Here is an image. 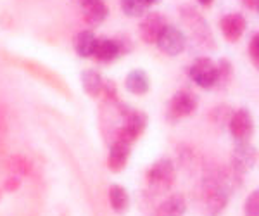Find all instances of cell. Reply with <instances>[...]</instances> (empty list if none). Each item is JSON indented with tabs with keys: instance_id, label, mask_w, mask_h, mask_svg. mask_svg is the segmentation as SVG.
Returning <instances> with one entry per match:
<instances>
[{
	"instance_id": "obj_17",
	"label": "cell",
	"mask_w": 259,
	"mask_h": 216,
	"mask_svg": "<svg viewBox=\"0 0 259 216\" xmlns=\"http://www.w3.org/2000/svg\"><path fill=\"white\" fill-rule=\"evenodd\" d=\"M81 87L85 94H89L90 97H100L104 87V76L94 68L85 69V71H81Z\"/></svg>"
},
{
	"instance_id": "obj_23",
	"label": "cell",
	"mask_w": 259,
	"mask_h": 216,
	"mask_svg": "<svg viewBox=\"0 0 259 216\" xmlns=\"http://www.w3.org/2000/svg\"><path fill=\"white\" fill-rule=\"evenodd\" d=\"M244 214L245 216H259V192L252 190L244 202Z\"/></svg>"
},
{
	"instance_id": "obj_3",
	"label": "cell",
	"mask_w": 259,
	"mask_h": 216,
	"mask_svg": "<svg viewBox=\"0 0 259 216\" xmlns=\"http://www.w3.org/2000/svg\"><path fill=\"white\" fill-rule=\"evenodd\" d=\"M230 192L227 184L218 177H211L204 182V211L209 216H220L228 204Z\"/></svg>"
},
{
	"instance_id": "obj_8",
	"label": "cell",
	"mask_w": 259,
	"mask_h": 216,
	"mask_svg": "<svg viewBox=\"0 0 259 216\" xmlns=\"http://www.w3.org/2000/svg\"><path fill=\"white\" fill-rule=\"evenodd\" d=\"M257 161V151L249 142H237V147L232 154V171L235 177H244L254 169Z\"/></svg>"
},
{
	"instance_id": "obj_20",
	"label": "cell",
	"mask_w": 259,
	"mask_h": 216,
	"mask_svg": "<svg viewBox=\"0 0 259 216\" xmlns=\"http://www.w3.org/2000/svg\"><path fill=\"white\" fill-rule=\"evenodd\" d=\"M232 114H233V109L227 104H220L216 106L214 109L209 113V121L218 128H225L228 126L230 119H232Z\"/></svg>"
},
{
	"instance_id": "obj_1",
	"label": "cell",
	"mask_w": 259,
	"mask_h": 216,
	"mask_svg": "<svg viewBox=\"0 0 259 216\" xmlns=\"http://www.w3.org/2000/svg\"><path fill=\"white\" fill-rule=\"evenodd\" d=\"M118 111L123 118V123L121 126L116 130V139L119 140H124V142L132 144L135 140H139L142 135H144L145 128L149 124V116L144 113V111H137V109H132V107L124 106L123 102L118 104Z\"/></svg>"
},
{
	"instance_id": "obj_25",
	"label": "cell",
	"mask_w": 259,
	"mask_h": 216,
	"mask_svg": "<svg viewBox=\"0 0 259 216\" xmlns=\"http://www.w3.org/2000/svg\"><path fill=\"white\" fill-rule=\"evenodd\" d=\"M249 57L252 61V66L257 68L259 66V33L254 31L249 41Z\"/></svg>"
},
{
	"instance_id": "obj_10",
	"label": "cell",
	"mask_w": 259,
	"mask_h": 216,
	"mask_svg": "<svg viewBox=\"0 0 259 216\" xmlns=\"http://www.w3.org/2000/svg\"><path fill=\"white\" fill-rule=\"evenodd\" d=\"M168 24L169 23H168V19H166L164 14H161V12H149V14L145 16L140 23V28H139L140 38L149 45L156 44L157 38H159V35L162 33V30H164Z\"/></svg>"
},
{
	"instance_id": "obj_19",
	"label": "cell",
	"mask_w": 259,
	"mask_h": 216,
	"mask_svg": "<svg viewBox=\"0 0 259 216\" xmlns=\"http://www.w3.org/2000/svg\"><path fill=\"white\" fill-rule=\"evenodd\" d=\"M109 204L112 211H116L118 214H123L128 211L130 207V196L123 185L112 184L109 187Z\"/></svg>"
},
{
	"instance_id": "obj_2",
	"label": "cell",
	"mask_w": 259,
	"mask_h": 216,
	"mask_svg": "<svg viewBox=\"0 0 259 216\" xmlns=\"http://www.w3.org/2000/svg\"><path fill=\"white\" fill-rule=\"evenodd\" d=\"M147 189L152 194H162L169 190L177 180V168L169 157H161L149 168L147 171Z\"/></svg>"
},
{
	"instance_id": "obj_6",
	"label": "cell",
	"mask_w": 259,
	"mask_h": 216,
	"mask_svg": "<svg viewBox=\"0 0 259 216\" xmlns=\"http://www.w3.org/2000/svg\"><path fill=\"white\" fill-rule=\"evenodd\" d=\"M189 76L200 89H212L216 87V80H218L216 62L209 57H199L190 64Z\"/></svg>"
},
{
	"instance_id": "obj_28",
	"label": "cell",
	"mask_w": 259,
	"mask_h": 216,
	"mask_svg": "<svg viewBox=\"0 0 259 216\" xmlns=\"http://www.w3.org/2000/svg\"><path fill=\"white\" fill-rule=\"evenodd\" d=\"M242 2H244V6L247 7L249 11L257 12V9H259V0H242Z\"/></svg>"
},
{
	"instance_id": "obj_26",
	"label": "cell",
	"mask_w": 259,
	"mask_h": 216,
	"mask_svg": "<svg viewBox=\"0 0 259 216\" xmlns=\"http://www.w3.org/2000/svg\"><path fill=\"white\" fill-rule=\"evenodd\" d=\"M114 41H116V45H118L121 56H126V54H130L133 51V41H132V38H130L128 35L114 36Z\"/></svg>"
},
{
	"instance_id": "obj_9",
	"label": "cell",
	"mask_w": 259,
	"mask_h": 216,
	"mask_svg": "<svg viewBox=\"0 0 259 216\" xmlns=\"http://www.w3.org/2000/svg\"><path fill=\"white\" fill-rule=\"evenodd\" d=\"M228 130L233 139H235V142H249V139L254 134L252 114L247 109H244V107L239 111H233L232 119L228 123Z\"/></svg>"
},
{
	"instance_id": "obj_27",
	"label": "cell",
	"mask_w": 259,
	"mask_h": 216,
	"mask_svg": "<svg viewBox=\"0 0 259 216\" xmlns=\"http://www.w3.org/2000/svg\"><path fill=\"white\" fill-rule=\"evenodd\" d=\"M19 187V180H18V177H11L9 180L6 182V189L7 190H16Z\"/></svg>"
},
{
	"instance_id": "obj_11",
	"label": "cell",
	"mask_w": 259,
	"mask_h": 216,
	"mask_svg": "<svg viewBox=\"0 0 259 216\" xmlns=\"http://www.w3.org/2000/svg\"><path fill=\"white\" fill-rule=\"evenodd\" d=\"M245 28H247V21L240 12H230V14H225L220 19V30L223 33L225 40L230 41V44L239 41L244 35Z\"/></svg>"
},
{
	"instance_id": "obj_12",
	"label": "cell",
	"mask_w": 259,
	"mask_h": 216,
	"mask_svg": "<svg viewBox=\"0 0 259 216\" xmlns=\"http://www.w3.org/2000/svg\"><path fill=\"white\" fill-rule=\"evenodd\" d=\"M78 6L81 9L83 19L90 28L100 26L109 14V9L104 0H78Z\"/></svg>"
},
{
	"instance_id": "obj_15",
	"label": "cell",
	"mask_w": 259,
	"mask_h": 216,
	"mask_svg": "<svg viewBox=\"0 0 259 216\" xmlns=\"http://www.w3.org/2000/svg\"><path fill=\"white\" fill-rule=\"evenodd\" d=\"M187 211V199L182 194H173L162 201L154 216H183Z\"/></svg>"
},
{
	"instance_id": "obj_14",
	"label": "cell",
	"mask_w": 259,
	"mask_h": 216,
	"mask_svg": "<svg viewBox=\"0 0 259 216\" xmlns=\"http://www.w3.org/2000/svg\"><path fill=\"white\" fill-rule=\"evenodd\" d=\"M92 57L97 62H100V64H109V62L119 59L121 54L114 38H97V45H95V51Z\"/></svg>"
},
{
	"instance_id": "obj_5",
	"label": "cell",
	"mask_w": 259,
	"mask_h": 216,
	"mask_svg": "<svg viewBox=\"0 0 259 216\" xmlns=\"http://www.w3.org/2000/svg\"><path fill=\"white\" fill-rule=\"evenodd\" d=\"M180 16H182L183 21L187 23V26L190 28L195 41H199V44H202V45H207V47L214 45L209 24H207V21L202 18V14H200L197 9H194V7H190V6L180 7Z\"/></svg>"
},
{
	"instance_id": "obj_29",
	"label": "cell",
	"mask_w": 259,
	"mask_h": 216,
	"mask_svg": "<svg viewBox=\"0 0 259 216\" xmlns=\"http://www.w3.org/2000/svg\"><path fill=\"white\" fill-rule=\"evenodd\" d=\"M197 2H199L202 7H211L212 4H214V0H197Z\"/></svg>"
},
{
	"instance_id": "obj_4",
	"label": "cell",
	"mask_w": 259,
	"mask_h": 216,
	"mask_svg": "<svg viewBox=\"0 0 259 216\" xmlns=\"http://www.w3.org/2000/svg\"><path fill=\"white\" fill-rule=\"evenodd\" d=\"M197 95L190 90H178L168 102V109H166V118L171 123H178L180 119L189 118L197 109Z\"/></svg>"
},
{
	"instance_id": "obj_24",
	"label": "cell",
	"mask_w": 259,
	"mask_h": 216,
	"mask_svg": "<svg viewBox=\"0 0 259 216\" xmlns=\"http://www.w3.org/2000/svg\"><path fill=\"white\" fill-rule=\"evenodd\" d=\"M11 169H12V173H18V175H28V173H30V161H28L26 157H21V156L12 157Z\"/></svg>"
},
{
	"instance_id": "obj_21",
	"label": "cell",
	"mask_w": 259,
	"mask_h": 216,
	"mask_svg": "<svg viewBox=\"0 0 259 216\" xmlns=\"http://www.w3.org/2000/svg\"><path fill=\"white\" fill-rule=\"evenodd\" d=\"M119 4L123 12L130 18H142L150 7L147 0H119Z\"/></svg>"
},
{
	"instance_id": "obj_16",
	"label": "cell",
	"mask_w": 259,
	"mask_h": 216,
	"mask_svg": "<svg viewBox=\"0 0 259 216\" xmlns=\"http://www.w3.org/2000/svg\"><path fill=\"white\" fill-rule=\"evenodd\" d=\"M126 90L133 95H145L150 89V80L149 74L144 69H133L126 74Z\"/></svg>"
},
{
	"instance_id": "obj_30",
	"label": "cell",
	"mask_w": 259,
	"mask_h": 216,
	"mask_svg": "<svg viewBox=\"0 0 259 216\" xmlns=\"http://www.w3.org/2000/svg\"><path fill=\"white\" fill-rule=\"evenodd\" d=\"M161 0H147V4L149 6H156V4H159Z\"/></svg>"
},
{
	"instance_id": "obj_22",
	"label": "cell",
	"mask_w": 259,
	"mask_h": 216,
	"mask_svg": "<svg viewBox=\"0 0 259 216\" xmlns=\"http://www.w3.org/2000/svg\"><path fill=\"white\" fill-rule=\"evenodd\" d=\"M216 71H218V80H216V87L225 89L233 78V66L228 59H220L216 64Z\"/></svg>"
},
{
	"instance_id": "obj_13",
	"label": "cell",
	"mask_w": 259,
	"mask_h": 216,
	"mask_svg": "<svg viewBox=\"0 0 259 216\" xmlns=\"http://www.w3.org/2000/svg\"><path fill=\"white\" fill-rule=\"evenodd\" d=\"M130 154H132V144L124 142V140L114 139V142L111 144L109 156H107V166L111 171L119 173L126 168Z\"/></svg>"
},
{
	"instance_id": "obj_18",
	"label": "cell",
	"mask_w": 259,
	"mask_h": 216,
	"mask_svg": "<svg viewBox=\"0 0 259 216\" xmlns=\"http://www.w3.org/2000/svg\"><path fill=\"white\" fill-rule=\"evenodd\" d=\"M97 45V36L92 30H83L74 36V51L80 57H92Z\"/></svg>"
},
{
	"instance_id": "obj_7",
	"label": "cell",
	"mask_w": 259,
	"mask_h": 216,
	"mask_svg": "<svg viewBox=\"0 0 259 216\" xmlns=\"http://www.w3.org/2000/svg\"><path fill=\"white\" fill-rule=\"evenodd\" d=\"M156 45L159 47V51L166 56H180L183 51H185L187 45V36L180 28L173 26V24H168V26L162 30V33L157 38Z\"/></svg>"
}]
</instances>
